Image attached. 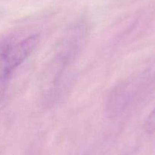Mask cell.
Instances as JSON below:
<instances>
[{"mask_svg":"<svg viewBox=\"0 0 155 155\" xmlns=\"http://www.w3.org/2000/svg\"><path fill=\"white\" fill-rule=\"evenodd\" d=\"M144 128L146 133H155V107L150 113L145 120Z\"/></svg>","mask_w":155,"mask_h":155,"instance_id":"cell-2","label":"cell"},{"mask_svg":"<svg viewBox=\"0 0 155 155\" xmlns=\"http://www.w3.org/2000/svg\"><path fill=\"white\" fill-rule=\"evenodd\" d=\"M39 35H32L18 42L0 44V101L2 99L12 72L25 61L39 42Z\"/></svg>","mask_w":155,"mask_h":155,"instance_id":"cell-1","label":"cell"}]
</instances>
